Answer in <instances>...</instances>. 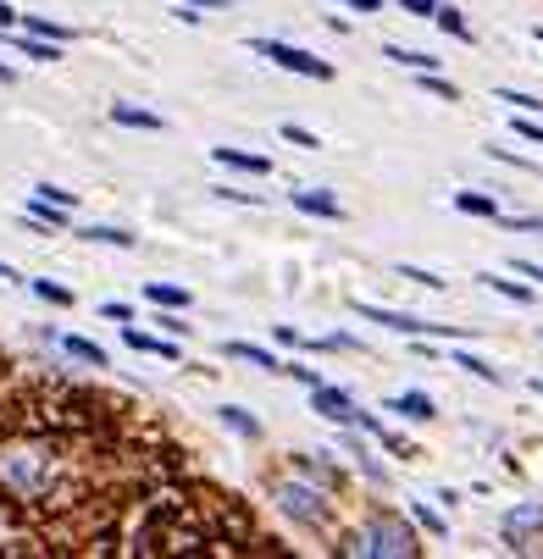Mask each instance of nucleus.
Returning <instances> with one entry per match:
<instances>
[{
    "label": "nucleus",
    "instance_id": "nucleus-1",
    "mask_svg": "<svg viewBox=\"0 0 543 559\" xmlns=\"http://www.w3.org/2000/svg\"><path fill=\"white\" fill-rule=\"evenodd\" d=\"M183 476V449L122 399L73 382L0 393V510L45 554H122L128 515Z\"/></svg>",
    "mask_w": 543,
    "mask_h": 559
},
{
    "label": "nucleus",
    "instance_id": "nucleus-2",
    "mask_svg": "<svg viewBox=\"0 0 543 559\" xmlns=\"http://www.w3.org/2000/svg\"><path fill=\"white\" fill-rule=\"evenodd\" d=\"M266 493H272V510L283 521H294L300 532H333V515H338V493L322 488L316 476L294 471L289 460L278 471H266Z\"/></svg>",
    "mask_w": 543,
    "mask_h": 559
},
{
    "label": "nucleus",
    "instance_id": "nucleus-3",
    "mask_svg": "<svg viewBox=\"0 0 543 559\" xmlns=\"http://www.w3.org/2000/svg\"><path fill=\"white\" fill-rule=\"evenodd\" d=\"M333 554H350V559H416L422 543H416V526L399 510H366L361 526L338 532Z\"/></svg>",
    "mask_w": 543,
    "mask_h": 559
},
{
    "label": "nucleus",
    "instance_id": "nucleus-4",
    "mask_svg": "<svg viewBox=\"0 0 543 559\" xmlns=\"http://www.w3.org/2000/svg\"><path fill=\"white\" fill-rule=\"evenodd\" d=\"M250 50H255V56H266L272 67L294 72V78H316V84H327V78H333V67H327L322 56H311V50L289 45V39H261V34H255V39H250Z\"/></svg>",
    "mask_w": 543,
    "mask_h": 559
},
{
    "label": "nucleus",
    "instance_id": "nucleus-5",
    "mask_svg": "<svg viewBox=\"0 0 543 559\" xmlns=\"http://www.w3.org/2000/svg\"><path fill=\"white\" fill-rule=\"evenodd\" d=\"M355 316L361 322H377V327H388V333H438V338H466L460 327H449V322H427V316H411V310H383V305H361L355 299Z\"/></svg>",
    "mask_w": 543,
    "mask_h": 559
},
{
    "label": "nucleus",
    "instance_id": "nucleus-6",
    "mask_svg": "<svg viewBox=\"0 0 543 559\" xmlns=\"http://www.w3.org/2000/svg\"><path fill=\"white\" fill-rule=\"evenodd\" d=\"M510 554H543V504H516L499 526Z\"/></svg>",
    "mask_w": 543,
    "mask_h": 559
},
{
    "label": "nucleus",
    "instance_id": "nucleus-7",
    "mask_svg": "<svg viewBox=\"0 0 543 559\" xmlns=\"http://www.w3.org/2000/svg\"><path fill=\"white\" fill-rule=\"evenodd\" d=\"M311 410L322 421H333V427H355V421H361L355 393L350 388H333V382H316V388H311Z\"/></svg>",
    "mask_w": 543,
    "mask_h": 559
},
{
    "label": "nucleus",
    "instance_id": "nucleus-8",
    "mask_svg": "<svg viewBox=\"0 0 543 559\" xmlns=\"http://www.w3.org/2000/svg\"><path fill=\"white\" fill-rule=\"evenodd\" d=\"M289 465H294V471H305V476H316V482H322V488L344 493V471H338V465L327 460L322 449H316V454H289Z\"/></svg>",
    "mask_w": 543,
    "mask_h": 559
},
{
    "label": "nucleus",
    "instance_id": "nucleus-9",
    "mask_svg": "<svg viewBox=\"0 0 543 559\" xmlns=\"http://www.w3.org/2000/svg\"><path fill=\"white\" fill-rule=\"evenodd\" d=\"M23 227L28 233H67V205H50L34 194V205L23 211Z\"/></svg>",
    "mask_w": 543,
    "mask_h": 559
},
{
    "label": "nucleus",
    "instance_id": "nucleus-10",
    "mask_svg": "<svg viewBox=\"0 0 543 559\" xmlns=\"http://www.w3.org/2000/svg\"><path fill=\"white\" fill-rule=\"evenodd\" d=\"M217 167H228V172H250V178H272V161L266 155H250V150H233V144H217Z\"/></svg>",
    "mask_w": 543,
    "mask_h": 559
},
{
    "label": "nucleus",
    "instance_id": "nucleus-11",
    "mask_svg": "<svg viewBox=\"0 0 543 559\" xmlns=\"http://www.w3.org/2000/svg\"><path fill=\"white\" fill-rule=\"evenodd\" d=\"M122 344L133 349V355H161V360H178L183 349L172 344V338H156V333H139L133 322H122Z\"/></svg>",
    "mask_w": 543,
    "mask_h": 559
},
{
    "label": "nucleus",
    "instance_id": "nucleus-12",
    "mask_svg": "<svg viewBox=\"0 0 543 559\" xmlns=\"http://www.w3.org/2000/svg\"><path fill=\"white\" fill-rule=\"evenodd\" d=\"M383 410H394L399 421H433V416H438V405H433V399H427L422 388H405V393H394V399H388Z\"/></svg>",
    "mask_w": 543,
    "mask_h": 559
},
{
    "label": "nucleus",
    "instance_id": "nucleus-13",
    "mask_svg": "<svg viewBox=\"0 0 543 559\" xmlns=\"http://www.w3.org/2000/svg\"><path fill=\"white\" fill-rule=\"evenodd\" d=\"M222 355H228V360H239V366H255V371H283V360L272 355V349L244 344V338H228V344H222Z\"/></svg>",
    "mask_w": 543,
    "mask_h": 559
},
{
    "label": "nucleus",
    "instance_id": "nucleus-14",
    "mask_svg": "<svg viewBox=\"0 0 543 559\" xmlns=\"http://www.w3.org/2000/svg\"><path fill=\"white\" fill-rule=\"evenodd\" d=\"M111 122H117V128H139V133H161V128H167L156 111L133 106V100H111Z\"/></svg>",
    "mask_w": 543,
    "mask_h": 559
},
{
    "label": "nucleus",
    "instance_id": "nucleus-15",
    "mask_svg": "<svg viewBox=\"0 0 543 559\" xmlns=\"http://www.w3.org/2000/svg\"><path fill=\"white\" fill-rule=\"evenodd\" d=\"M289 200L300 205L305 216H322V222H338V216H344V205H338V200H333V194H327V189H294Z\"/></svg>",
    "mask_w": 543,
    "mask_h": 559
},
{
    "label": "nucleus",
    "instance_id": "nucleus-16",
    "mask_svg": "<svg viewBox=\"0 0 543 559\" xmlns=\"http://www.w3.org/2000/svg\"><path fill=\"white\" fill-rule=\"evenodd\" d=\"M455 211H460V216H483V222H499V216H505L494 194H477V189H460V194H455Z\"/></svg>",
    "mask_w": 543,
    "mask_h": 559
},
{
    "label": "nucleus",
    "instance_id": "nucleus-17",
    "mask_svg": "<svg viewBox=\"0 0 543 559\" xmlns=\"http://www.w3.org/2000/svg\"><path fill=\"white\" fill-rule=\"evenodd\" d=\"M56 344L67 349V355H73V360H84V366H95V371H100V366H111V355L95 344V338H78V333H67V338H56Z\"/></svg>",
    "mask_w": 543,
    "mask_h": 559
},
{
    "label": "nucleus",
    "instance_id": "nucleus-18",
    "mask_svg": "<svg viewBox=\"0 0 543 559\" xmlns=\"http://www.w3.org/2000/svg\"><path fill=\"white\" fill-rule=\"evenodd\" d=\"M350 460H355V471H361V476H366V482H372V488H383V482H388V465H383V460H377V454H372V449H366V443H361V438H350Z\"/></svg>",
    "mask_w": 543,
    "mask_h": 559
},
{
    "label": "nucleus",
    "instance_id": "nucleus-19",
    "mask_svg": "<svg viewBox=\"0 0 543 559\" xmlns=\"http://www.w3.org/2000/svg\"><path fill=\"white\" fill-rule=\"evenodd\" d=\"M217 416H222V427H228L233 438H250V443L261 438V421H255V416H250V410H244V405H222Z\"/></svg>",
    "mask_w": 543,
    "mask_h": 559
},
{
    "label": "nucleus",
    "instance_id": "nucleus-20",
    "mask_svg": "<svg viewBox=\"0 0 543 559\" xmlns=\"http://www.w3.org/2000/svg\"><path fill=\"white\" fill-rule=\"evenodd\" d=\"M145 299H150V305H161V310H189L194 305V294H189V288H178V283H150Z\"/></svg>",
    "mask_w": 543,
    "mask_h": 559
},
{
    "label": "nucleus",
    "instance_id": "nucleus-21",
    "mask_svg": "<svg viewBox=\"0 0 543 559\" xmlns=\"http://www.w3.org/2000/svg\"><path fill=\"white\" fill-rule=\"evenodd\" d=\"M383 56L394 61V67H411V72H438V56H427V50H405V45H383Z\"/></svg>",
    "mask_w": 543,
    "mask_h": 559
},
{
    "label": "nucleus",
    "instance_id": "nucleus-22",
    "mask_svg": "<svg viewBox=\"0 0 543 559\" xmlns=\"http://www.w3.org/2000/svg\"><path fill=\"white\" fill-rule=\"evenodd\" d=\"M78 238H89V244H111V250H133V233H122V227H106V222L78 227Z\"/></svg>",
    "mask_w": 543,
    "mask_h": 559
},
{
    "label": "nucleus",
    "instance_id": "nucleus-23",
    "mask_svg": "<svg viewBox=\"0 0 543 559\" xmlns=\"http://www.w3.org/2000/svg\"><path fill=\"white\" fill-rule=\"evenodd\" d=\"M433 23L444 28L449 39H460V45H471V39H477V34H471V23H466V17L455 12V6H438V12H433Z\"/></svg>",
    "mask_w": 543,
    "mask_h": 559
},
{
    "label": "nucleus",
    "instance_id": "nucleus-24",
    "mask_svg": "<svg viewBox=\"0 0 543 559\" xmlns=\"http://www.w3.org/2000/svg\"><path fill=\"white\" fill-rule=\"evenodd\" d=\"M17 50H23L28 61H61V45H56V39H39V34H23V39H17Z\"/></svg>",
    "mask_w": 543,
    "mask_h": 559
},
{
    "label": "nucleus",
    "instance_id": "nucleus-25",
    "mask_svg": "<svg viewBox=\"0 0 543 559\" xmlns=\"http://www.w3.org/2000/svg\"><path fill=\"white\" fill-rule=\"evenodd\" d=\"M28 34H39V39H56V45H67V39H78L73 34V28H67V23H56V17H28Z\"/></svg>",
    "mask_w": 543,
    "mask_h": 559
},
{
    "label": "nucleus",
    "instance_id": "nucleus-26",
    "mask_svg": "<svg viewBox=\"0 0 543 559\" xmlns=\"http://www.w3.org/2000/svg\"><path fill=\"white\" fill-rule=\"evenodd\" d=\"M483 288H494L499 299H510V305H527V299H532V288H527V283H510V277H494V272L483 277Z\"/></svg>",
    "mask_w": 543,
    "mask_h": 559
},
{
    "label": "nucleus",
    "instance_id": "nucleus-27",
    "mask_svg": "<svg viewBox=\"0 0 543 559\" xmlns=\"http://www.w3.org/2000/svg\"><path fill=\"white\" fill-rule=\"evenodd\" d=\"M411 515H416V526H422L427 537H449V521L433 510V504H411Z\"/></svg>",
    "mask_w": 543,
    "mask_h": 559
},
{
    "label": "nucleus",
    "instance_id": "nucleus-28",
    "mask_svg": "<svg viewBox=\"0 0 543 559\" xmlns=\"http://www.w3.org/2000/svg\"><path fill=\"white\" fill-rule=\"evenodd\" d=\"M34 294L45 299V305H73V288H61V283H50V277H34Z\"/></svg>",
    "mask_w": 543,
    "mask_h": 559
},
{
    "label": "nucleus",
    "instance_id": "nucleus-29",
    "mask_svg": "<svg viewBox=\"0 0 543 559\" xmlns=\"http://www.w3.org/2000/svg\"><path fill=\"white\" fill-rule=\"evenodd\" d=\"M449 366H466L471 377H483V382H499V366H488V360H477V355H449Z\"/></svg>",
    "mask_w": 543,
    "mask_h": 559
},
{
    "label": "nucleus",
    "instance_id": "nucleus-30",
    "mask_svg": "<svg viewBox=\"0 0 543 559\" xmlns=\"http://www.w3.org/2000/svg\"><path fill=\"white\" fill-rule=\"evenodd\" d=\"M416 84H422L427 95H438V100H460L455 84H449V78H438V72H416Z\"/></svg>",
    "mask_w": 543,
    "mask_h": 559
},
{
    "label": "nucleus",
    "instance_id": "nucleus-31",
    "mask_svg": "<svg viewBox=\"0 0 543 559\" xmlns=\"http://www.w3.org/2000/svg\"><path fill=\"white\" fill-rule=\"evenodd\" d=\"M377 443H383V449L394 454V460H416V454H422L416 443H405V438H399V432H377Z\"/></svg>",
    "mask_w": 543,
    "mask_h": 559
},
{
    "label": "nucleus",
    "instance_id": "nucleus-32",
    "mask_svg": "<svg viewBox=\"0 0 543 559\" xmlns=\"http://www.w3.org/2000/svg\"><path fill=\"white\" fill-rule=\"evenodd\" d=\"M156 327H161L167 338H189V322H183V310H161Z\"/></svg>",
    "mask_w": 543,
    "mask_h": 559
},
{
    "label": "nucleus",
    "instance_id": "nucleus-33",
    "mask_svg": "<svg viewBox=\"0 0 543 559\" xmlns=\"http://www.w3.org/2000/svg\"><path fill=\"white\" fill-rule=\"evenodd\" d=\"M494 100H505V106H516V111H527V117H532V111H543V100H532V95H521V89H499V95Z\"/></svg>",
    "mask_w": 543,
    "mask_h": 559
},
{
    "label": "nucleus",
    "instance_id": "nucleus-34",
    "mask_svg": "<svg viewBox=\"0 0 543 559\" xmlns=\"http://www.w3.org/2000/svg\"><path fill=\"white\" fill-rule=\"evenodd\" d=\"M39 200H50V205H67V211H73V205H78V194L73 189H56V183H39Z\"/></svg>",
    "mask_w": 543,
    "mask_h": 559
},
{
    "label": "nucleus",
    "instance_id": "nucleus-35",
    "mask_svg": "<svg viewBox=\"0 0 543 559\" xmlns=\"http://www.w3.org/2000/svg\"><path fill=\"white\" fill-rule=\"evenodd\" d=\"M283 139H289V144H300V150H316V144H322L311 128H300V122H283Z\"/></svg>",
    "mask_w": 543,
    "mask_h": 559
},
{
    "label": "nucleus",
    "instance_id": "nucleus-36",
    "mask_svg": "<svg viewBox=\"0 0 543 559\" xmlns=\"http://www.w3.org/2000/svg\"><path fill=\"white\" fill-rule=\"evenodd\" d=\"M399 277H411V283H422V288H444V277L427 272V266H399Z\"/></svg>",
    "mask_w": 543,
    "mask_h": 559
},
{
    "label": "nucleus",
    "instance_id": "nucleus-37",
    "mask_svg": "<svg viewBox=\"0 0 543 559\" xmlns=\"http://www.w3.org/2000/svg\"><path fill=\"white\" fill-rule=\"evenodd\" d=\"M283 377H294V382H305V388H316V382H322V371H316V366H294V360H283Z\"/></svg>",
    "mask_w": 543,
    "mask_h": 559
},
{
    "label": "nucleus",
    "instance_id": "nucleus-38",
    "mask_svg": "<svg viewBox=\"0 0 543 559\" xmlns=\"http://www.w3.org/2000/svg\"><path fill=\"white\" fill-rule=\"evenodd\" d=\"M100 316H106V322H133V305H122V299H106V305H100Z\"/></svg>",
    "mask_w": 543,
    "mask_h": 559
},
{
    "label": "nucleus",
    "instance_id": "nucleus-39",
    "mask_svg": "<svg viewBox=\"0 0 543 559\" xmlns=\"http://www.w3.org/2000/svg\"><path fill=\"white\" fill-rule=\"evenodd\" d=\"M516 133H521V139H527V144H543V122H532L527 111H521V117H516Z\"/></svg>",
    "mask_w": 543,
    "mask_h": 559
},
{
    "label": "nucleus",
    "instance_id": "nucleus-40",
    "mask_svg": "<svg viewBox=\"0 0 543 559\" xmlns=\"http://www.w3.org/2000/svg\"><path fill=\"white\" fill-rule=\"evenodd\" d=\"M499 222H510L516 233H538L543 238V216H499Z\"/></svg>",
    "mask_w": 543,
    "mask_h": 559
},
{
    "label": "nucleus",
    "instance_id": "nucleus-41",
    "mask_svg": "<svg viewBox=\"0 0 543 559\" xmlns=\"http://www.w3.org/2000/svg\"><path fill=\"white\" fill-rule=\"evenodd\" d=\"M399 12H411V17H433V12H438V0H399Z\"/></svg>",
    "mask_w": 543,
    "mask_h": 559
},
{
    "label": "nucleus",
    "instance_id": "nucleus-42",
    "mask_svg": "<svg viewBox=\"0 0 543 559\" xmlns=\"http://www.w3.org/2000/svg\"><path fill=\"white\" fill-rule=\"evenodd\" d=\"M338 6H350V12H361V17L383 12V0H338Z\"/></svg>",
    "mask_w": 543,
    "mask_h": 559
},
{
    "label": "nucleus",
    "instance_id": "nucleus-43",
    "mask_svg": "<svg viewBox=\"0 0 543 559\" xmlns=\"http://www.w3.org/2000/svg\"><path fill=\"white\" fill-rule=\"evenodd\" d=\"M217 200H239V205H261V194H244V189H217Z\"/></svg>",
    "mask_w": 543,
    "mask_h": 559
},
{
    "label": "nucleus",
    "instance_id": "nucleus-44",
    "mask_svg": "<svg viewBox=\"0 0 543 559\" xmlns=\"http://www.w3.org/2000/svg\"><path fill=\"white\" fill-rule=\"evenodd\" d=\"M178 6H200V12H228V0H178Z\"/></svg>",
    "mask_w": 543,
    "mask_h": 559
},
{
    "label": "nucleus",
    "instance_id": "nucleus-45",
    "mask_svg": "<svg viewBox=\"0 0 543 559\" xmlns=\"http://www.w3.org/2000/svg\"><path fill=\"white\" fill-rule=\"evenodd\" d=\"M272 338H278V344H289V349H300V344H305V338L294 333V327H278V333H272Z\"/></svg>",
    "mask_w": 543,
    "mask_h": 559
},
{
    "label": "nucleus",
    "instance_id": "nucleus-46",
    "mask_svg": "<svg viewBox=\"0 0 543 559\" xmlns=\"http://www.w3.org/2000/svg\"><path fill=\"white\" fill-rule=\"evenodd\" d=\"M516 272L532 277V283H543V266H538V261H516Z\"/></svg>",
    "mask_w": 543,
    "mask_h": 559
},
{
    "label": "nucleus",
    "instance_id": "nucleus-47",
    "mask_svg": "<svg viewBox=\"0 0 543 559\" xmlns=\"http://www.w3.org/2000/svg\"><path fill=\"white\" fill-rule=\"evenodd\" d=\"M12 23H17V12L6 6V0H0V28H12Z\"/></svg>",
    "mask_w": 543,
    "mask_h": 559
},
{
    "label": "nucleus",
    "instance_id": "nucleus-48",
    "mask_svg": "<svg viewBox=\"0 0 543 559\" xmlns=\"http://www.w3.org/2000/svg\"><path fill=\"white\" fill-rule=\"evenodd\" d=\"M0 283H17V272H12V266H0Z\"/></svg>",
    "mask_w": 543,
    "mask_h": 559
},
{
    "label": "nucleus",
    "instance_id": "nucleus-49",
    "mask_svg": "<svg viewBox=\"0 0 543 559\" xmlns=\"http://www.w3.org/2000/svg\"><path fill=\"white\" fill-rule=\"evenodd\" d=\"M0 84H12V67H0Z\"/></svg>",
    "mask_w": 543,
    "mask_h": 559
},
{
    "label": "nucleus",
    "instance_id": "nucleus-50",
    "mask_svg": "<svg viewBox=\"0 0 543 559\" xmlns=\"http://www.w3.org/2000/svg\"><path fill=\"white\" fill-rule=\"evenodd\" d=\"M532 388H538V393H543V382H532Z\"/></svg>",
    "mask_w": 543,
    "mask_h": 559
},
{
    "label": "nucleus",
    "instance_id": "nucleus-51",
    "mask_svg": "<svg viewBox=\"0 0 543 559\" xmlns=\"http://www.w3.org/2000/svg\"><path fill=\"white\" fill-rule=\"evenodd\" d=\"M538 338H543V327H538Z\"/></svg>",
    "mask_w": 543,
    "mask_h": 559
}]
</instances>
